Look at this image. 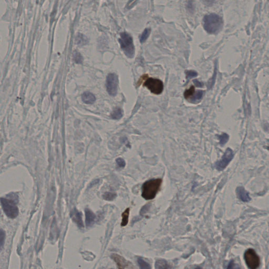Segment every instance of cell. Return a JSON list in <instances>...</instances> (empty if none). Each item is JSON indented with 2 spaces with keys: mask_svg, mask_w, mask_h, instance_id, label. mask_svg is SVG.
<instances>
[{
  "mask_svg": "<svg viewBox=\"0 0 269 269\" xmlns=\"http://www.w3.org/2000/svg\"><path fill=\"white\" fill-rule=\"evenodd\" d=\"M150 33V29H146L140 37V42L143 43L147 40Z\"/></svg>",
  "mask_w": 269,
  "mask_h": 269,
  "instance_id": "d6986e66",
  "label": "cell"
},
{
  "mask_svg": "<svg viewBox=\"0 0 269 269\" xmlns=\"http://www.w3.org/2000/svg\"><path fill=\"white\" fill-rule=\"evenodd\" d=\"M264 130L266 132L269 133V124H265L264 125Z\"/></svg>",
  "mask_w": 269,
  "mask_h": 269,
  "instance_id": "4dcf8cb0",
  "label": "cell"
},
{
  "mask_svg": "<svg viewBox=\"0 0 269 269\" xmlns=\"http://www.w3.org/2000/svg\"><path fill=\"white\" fill-rule=\"evenodd\" d=\"M170 266L166 261L163 260H158L155 263V268L158 269H170Z\"/></svg>",
  "mask_w": 269,
  "mask_h": 269,
  "instance_id": "9a60e30c",
  "label": "cell"
},
{
  "mask_svg": "<svg viewBox=\"0 0 269 269\" xmlns=\"http://www.w3.org/2000/svg\"><path fill=\"white\" fill-rule=\"evenodd\" d=\"M111 258L114 261L117 266L118 268L120 269H126V268H132V264L129 261L126 260L122 256L117 254H113L111 256Z\"/></svg>",
  "mask_w": 269,
  "mask_h": 269,
  "instance_id": "9c48e42d",
  "label": "cell"
},
{
  "mask_svg": "<svg viewBox=\"0 0 269 269\" xmlns=\"http://www.w3.org/2000/svg\"><path fill=\"white\" fill-rule=\"evenodd\" d=\"M75 43L78 45H86L88 43L87 38L82 34L78 33L76 36Z\"/></svg>",
  "mask_w": 269,
  "mask_h": 269,
  "instance_id": "5bb4252c",
  "label": "cell"
},
{
  "mask_svg": "<svg viewBox=\"0 0 269 269\" xmlns=\"http://www.w3.org/2000/svg\"><path fill=\"white\" fill-rule=\"evenodd\" d=\"M219 139L220 140V144L221 145H224L228 142L229 140V137L228 134L224 133L220 136H219Z\"/></svg>",
  "mask_w": 269,
  "mask_h": 269,
  "instance_id": "7402d4cb",
  "label": "cell"
},
{
  "mask_svg": "<svg viewBox=\"0 0 269 269\" xmlns=\"http://www.w3.org/2000/svg\"><path fill=\"white\" fill-rule=\"evenodd\" d=\"M187 8L190 12H192L194 10V5H193V1L191 0H189L188 2Z\"/></svg>",
  "mask_w": 269,
  "mask_h": 269,
  "instance_id": "4316f807",
  "label": "cell"
},
{
  "mask_svg": "<svg viewBox=\"0 0 269 269\" xmlns=\"http://www.w3.org/2000/svg\"><path fill=\"white\" fill-rule=\"evenodd\" d=\"M237 193L239 198L242 201L249 202L251 200V198L249 196V194L243 187H239L237 188Z\"/></svg>",
  "mask_w": 269,
  "mask_h": 269,
  "instance_id": "8fae6325",
  "label": "cell"
},
{
  "mask_svg": "<svg viewBox=\"0 0 269 269\" xmlns=\"http://www.w3.org/2000/svg\"><path fill=\"white\" fill-rule=\"evenodd\" d=\"M244 258L248 267L250 269H256L260 264V259L253 249H249L244 254Z\"/></svg>",
  "mask_w": 269,
  "mask_h": 269,
  "instance_id": "5b68a950",
  "label": "cell"
},
{
  "mask_svg": "<svg viewBox=\"0 0 269 269\" xmlns=\"http://www.w3.org/2000/svg\"><path fill=\"white\" fill-rule=\"evenodd\" d=\"M4 239H5V232L2 229H1V248L2 247V246L4 243Z\"/></svg>",
  "mask_w": 269,
  "mask_h": 269,
  "instance_id": "83f0119b",
  "label": "cell"
},
{
  "mask_svg": "<svg viewBox=\"0 0 269 269\" xmlns=\"http://www.w3.org/2000/svg\"><path fill=\"white\" fill-rule=\"evenodd\" d=\"M130 209L129 208L126 209L121 215L122 221L121 222V227H125L127 225L128 223V218L130 215Z\"/></svg>",
  "mask_w": 269,
  "mask_h": 269,
  "instance_id": "2e32d148",
  "label": "cell"
},
{
  "mask_svg": "<svg viewBox=\"0 0 269 269\" xmlns=\"http://www.w3.org/2000/svg\"><path fill=\"white\" fill-rule=\"evenodd\" d=\"M73 59L76 63L81 64L83 62V59L81 54L77 50H76L73 53Z\"/></svg>",
  "mask_w": 269,
  "mask_h": 269,
  "instance_id": "44dd1931",
  "label": "cell"
},
{
  "mask_svg": "<svg viewBox=\"0 0 269 269\" xmlns=\"http://www.w3.org/2000/svg\"><path fill=\"white\" fill-rule=\"evenodd\" d=\"M71 218L73 220L79 228H83L84 227L83 221L82 219V215L81 212L78 211L77 209H74L71 212Z\"/></svg>",
  "mask_w": 269,
  "mask_h": 269,
  "instance_id": "30bf717a",
  "label": "cell"
},
{
  "mask_svg": "<svg viewBox=\"0 0 269 269\" xmlns=\"http://www.w3.org/2000/svg\"><path fill=\"white\" fill-rule=\"evenodd\" d=\"M137 262H138V264L141 269H147L151 268L150 264L146 262L141 257L138 258Z\"/></svg>",
  "mask_w": 269,
  "mask_h": 269,
  "instance_id": "ffe728a7",
  "label": "cell"
},
{
  "mask_svg": "<svg viewBox=\"0 0 269 269\" xmlns=\"http://www.w3.org/2000/svg\"><path fill=\"white\" fill-rule=\"evenodd\" d=\"M117 197V194L114 192H106L103 195V198L107 201H113Z\"/></svg>",
  "mask_w": 269,
  "mask_h": 269,
  "instance_id": "ac0fdd59",
  "label": "cell"
},
{
  "mask_svg": "<svg viewBox=\"0 0 269 269\" xmlns=\"http://www.w3.org/2000/svg\"><path fill=\"white\" fill-rule=\"evenodd\" d=\"M186 75L187 78H190L196 77L198 75V73L196 71H188L186 72Z\"/></svg>",
  "mask_w": 269,
  "mask_h": 269,
  "instance_id": "484cf974",
  "label": "cell"
},
{
  "mask_svg": "<svg viewBox=\"0 0 269 269\" xmlns=\"http://www.w3.org/2000/svg\"><path fill=\"white\" fill-rule=\"evenodd\" d=\"M193 83H194V84L196 86H197V87H201L203 86V83H202L201 82H200L199 81H198L197 79H195V80H193Z\"/></svg>",
  "mask_w": 269,
  "mask_h": 269,
  "instance_id": "f546056e",
  "label": "cell"
},
{
  "mask_svg": "<svg viewBox=\"0 0 269 269\" xmlns=\"http://www.w3.org/2000/svg\"><path fill=\"white\" fill-rule=\"evenodd\" d=\"M82 99L84 103L87 104H92L96 101L95 96L89 92H86L83 94Z\"/></svg>",
  "mask_w": 269,
  "mask_h": 269,
  "instance_id": "4fadbf2b",
  "label": "cell"
},
{
  "mask_svg": "<svg viewBox=\"0 0 269 269\" xmlns=\"http://www.w3.org/2000/svg\"><path fill=\"white\" fill-rule=\"evenodd\" d=\"M1 204L4 212L7 217L11 219H14L17 217L19 213V208L14 201L1 198Z\"/></svg>",
  "mask_w": 269,
  "mask_h": 269,
  "instance_id": "277c9868",
  "label": "cell"
},
{
  "mask_svg": "<svg viewBox=\"0 0 269 269\" xmlns=\"http://www.w3.org/2000/svg\"><path fill=\"white\" fill-rule=\"evenodd\" d=\"M204 94V92L202 91H198L195 95L193 96V97L191 98V101L192 102H196L197 101H199L200 99H201L202 96Z\"/></svg>",
  "mask_w": 269,
  "mask_h": 269,
  "instance_id": "cb8c5ba5",
  "label": "cell"
},
{
  "mask_svg": "<svg viewBox=\"0 0 269 269\" xmlns=\"http://www.w3.org/2000/svg\"><path fill=\"white\" fill-rule=\"evenodd\" d=\"M162 179H153L144 183L142 186L141 196L145 200H150L155 198L162 186Z\"/></svg>",
  "mask_w": 269,
  "mask_h": 269,
  "instance_id": "6da1fadb",
  "label": "cell"
},
{
  "mask_svg": "<svg viewBox=\"0 0 269 269\" xmlns=\"http://www.w3.org/2000/svg\"><path fill=\"white\" fill-rule=\"evenodd\" d=\"M144 86H146L154 94H160L163 91V85L162 81L153 78H148L144 84Z\"/></svg>",
  "mask_w": 269,
  "mask_h": 269,
  "instance_id": "52a82bcc",
  "label": "cell"
},
{
  "mask_svg": "<svg viewBox=\"0 0 269 269\" xmlns=\"http://www.w3.org/2000/svg\"><path fill=\"white\" fill-rule=\"evenodd\" d=\"M234 152L230 148H227L222 158L215 164V168L219 171L224 170L234 158Z\"/></svg>",
  "mask_w": 269,
  "mask_h": 269,
  "instance_id": "ba28073f",
  "label": "cell"
},
{
  "mask_svg": "<svg viewBox=\"0 0 269 269\" xmlns=\"http://www.w3.org/2000/svg\"><path fill=\"white\" fill-rule=\"evenodd\" d=\"M123 116V111L120 108H116L111 114V117L114 120H120Z\"/></svg>",
  "mask_w": 269,
  "mask_h": 269,
  "instance_id": "e0dca14e",
  "label": "cell"
},
{
  "mask_svg": "<svg viewBox=\"0 0 269 269\" xmlns=\"http://www.w3.org/2000/svg\"><path fill=\"white\" fill-rule=\"evenodd\" d=\"M116 163L118 165V166L120 168H124L126 165V163L125 162L124 160L123 159V158H118L116 159Z\"/></svg>",
  "mask_w": 269,
  "mask_h": 269,
  "instance_id": "d4e9b609",
  "label": "cell"
},
{
  "mask_svg": "<svg viewBox=\"0 0 269 269\" xmlns=\"http://www.w3.org/2000/svg\"><path fill=\"white\" fill-rule=\"evenodd\" d=\"M85 222L86 226L87 227H91L94 223L96 215L94 212H92L89 209H85Z\"/></svg>",
  "mask_w": 269,
  "mask_h": 269,
  "instance_id": "7c38bea8",
  "label": "cell"
},
{
  "mask_svg": "<svg viewBox=\"0 0 269 269\" xmlns=\"http://www.w3.org/2000/svg\"><path fill=\"white\" fill-rule=\"evenodd\" d=\"M204 3L207 6H211L214 3L215 0H202Z\"/></svg>",
  "mask_w": 269,
  "mask_h": 269,
  "instance_id": "f1b7e54d",
  "label": "cell"
},
{
  "mask_svg": "<svg viewBox=\"0 0 269 269\" xmlns=\"http://www.w3.org/2000/svg\"><path fill=\"white\" fill-rule=\"evenodd\" d=\"M119 42L125 55L129 58H133L134 55V47L131 36L126 32L122 33Z\"/></svg>",
  "mask_w": 269,
  "mask_h": 269,
  "instance_id": "3957f363",
  "label": "cell"
},
{
  "mask_svg": "<svg viewBox=\"0 0 269 269\" xmlns=\"http://www.w3.org/2000/svg\"><path fill=\"white\" fill-rule=\"evenodd\" d=\"M194 92H195V87L191 86L189 89L185 91V92H184V97L187 99H189V98L191 97V96L193 95Z\"/></svg>",
  "mask_w": 269,
  "mask_h": 269,
  "instance_id": "603a6c76",
  "label": "cell"
},
{
  "mask_svg": "<svg viewBox=\"0 0 269 269\" xmlns=\"http://www.w3.org/2000/svg\"><path fill=\"white\" fill-rule=\"evenodd\" d=\"M204 27L209 34H215L220 30L223 25L221 17L215 14H210L204 17Z\"/></svg>",
  "mask_w": 269,
  "mask_h": 269,
  "instance_id": "7a4b0ae2",
  "label": "cell"
},
{
  "mask_svg": "<svg viewBox=\"0 0 269 269\" xmlns=\"http://www.w3.org/2000/svg\"><path fill=\"white\" fill-rule=\"evenodd\" d=\"M118 78L115 73L108 74L106 79V89L111 96H116L117 93Z\"/></svg>",
  "mask_w": 269,
  "mask_h": 269,
  "instance_id": "8992f818",
  "label": "cell"
}]
</instances>
